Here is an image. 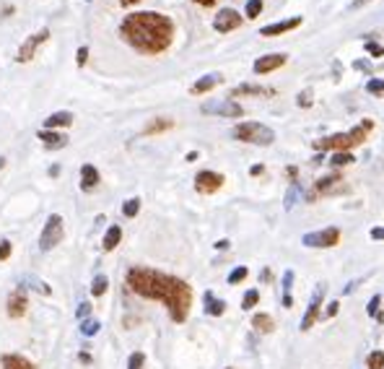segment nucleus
<instances>
[{
	"instance_id": "nucleus-1",
	"label": "nucleus",
	"mask_w": 384,
	"mask_h": 369,
	"mask_svg": "<svg viewBox=\"0 0 384 369\" xmlns=\"http://www.w3.org/2000/svg\"><path fill=\"white\" fill-rule=\"evenodd\" d=\"M127 286H130V292H135L138 297L156 299V302L166 304V309H169V315H172L174 322L187 320L190 307H192V289L182 278L138 265V268L127 270Z\"/></svg>"
},
{
	"instance_id": "nucleus-2",
	"label": "nucleus",
	"mask_w": 384,
	"mask_h": 369,
	"mask_svg": "<svg viewBox=\"0 0 384 369\" xmlns=\"http://www.w3.org/2000/svg\"><path fill=\"white\" fill-rule=\"evenodd\" d=\"M122 34L135 50L146 55H158L172 45L174 26L161 13H130L122 21Z\"/></svg>"
},
{
	"instance_id": "nucleus-3",
	"label": "nucleus",
	"mask_w": 384,
	"mask_h": 369,
	"mask_svg": "<svg viewBox=\"0 0 384 369\" xmlns=\"http://www.w3.org/2000/svg\"><path fill=\"white\" fill-rule=\"evenodd\" d=\"M231 135L236 141L254 143V146H270L275 141V133L268 125H262V122H239V125L231 130Z\"/></svg>"
},
{
	"instance_id": "nucleus-4",
	"label": "nucleus",
	"mask_w": 384,
	"mask_h": 369,
	"mask_svg": "<svg viewBox=\"0 0 384 369\" xmlns=\"http://www.w3.org/2000/svg\"><path fill=\"white\" fill-rule=\"evenodd\" d=\"M371 128V122H363V125H358V128H353L351 133H335V135H330V138H325V141H317V148H335V151H346V148H351V146H358V143H363V138H366V130Z\"/></svg>"
},
{
	"instance_id": "nucleus-5",
	"label": "nucleus",
	"mask_w": 384,
	"mask_h": 369,
	"mask_svg": "<svg viewBox=\"0 0 384 369\" xmlns=\"http://www.w3.org/2000/svg\"><path fill=\"white\" fill-rule=\"evenodd\" d=\"M63 216L60 213H52L50 219H47V224L42 226V237H39V247L42 250H52L57 242H63Z\"/></svg>"
},
{
	"instance_id": "nucleus-6",
	"label": "nucleus",
	"mask_w": 384,
	"mask_h": 369,
	"mask_svg": "<svg viewBox=\"0 0 384 369\" xmlns=\"http://www.w3.org/2000/svg\"><path fill=\"white\" fill-rule=\"evenodd\" d=\"M307 247H332V244L340 242V229H322V231H309L301 239Z\"/></svg>"
},
{
	"instance_id": "nucleus-7",
	"label": "nucleus",
	"mask_w": 384,
	"mask_h": 369,
	"mask_svg": "<svg viewBox=\"0 0 384 369\" xmlns=\"http://www.w3.org/2000/svg\"><path fill=\"white\" fill-rule=\"evenodd\" d=\"M325 294H327V286H325V283H319L317 289H314V294H312L309 309H307V315H304V320H301V331H309V327L317 322V317H319V307H322V299H325Z\"/></svg>"
},
{
	"instance_id": "nucleus-8",
	"label": "nucleus",
	"mask_w": 384,
	"mask_h": 369,
	"mask_svg": "<svg viewBox=\"0 0 384 369\" xmlns=\"http://www.w3.org/2000/svg\"><path fill=\"white\" fill-rule=\"evenodd\" d=\"M205 114H221V117H241V107L231 99H224V102H205L200 107Z\"/></svg>"
},
{
	"instance_id": "nucleus-9",
	"label": "nucleus",
	"mask_w": 384,
	"mask_h": 369,
	"mask_svg": "<svg viewBox=\"0 0 384 369\" xmlns=\"http://www.w3.org/2000/svg\"><path fill=\"white\" fill-rule=\"evenodd\" d=\"M221 185H224V177H221L218 172H208V169H205V172H200V174L195 177V190H197V192H205V195H208V192H216Z\"/></svg>"
},
{
	"instance_id": "nucleus-10",
	"label": "nucleus",
	"mask_w": 384,
	"mask_h": 369,
	"mask_svg": "<svg viewBox=\"0 0 384 369\" xmlns=\"http://www.w3.org/2000/svg\"><path fill=\"white\" fill-rule=\"evenodd\" d=\"M47 36H50V31H36V34H31L26 42L21 45V50H18V60H21V63L31 60L34 52H36V47H39L42 42H47Z\"/></svg>"
},
{
	"instance_id": "nucleus-11",
	"label": "nucleus",
	"mask_w": 384,
	"mask_h": 369,
	"mask_svg": "<svg viewBox=\"0 0 384 369\" xmlns=\"http://www.w3.org/2000/svg\"><path fill=\"white\" fill-rule=\"evenodd\" d=\"M239 24H241V16H239L234 8H224V11H218L216 21H213V26H216L218 31H231V29H236Z\"/></svg>"
},
{
	"instance_id": "nucleus-12",
	"label": "nucleus",
	"mask_w": 384,
	"mask_h": 369,
	"mask_svg": "<svg viewBox=\"0 0 384 369\" xmlns=\"http://www.w3.org/2000/svg\"><path fill=\"white\" fill-rule=\"evenodd\" d=\"M280 65H286V55H280V52L278 55H265V57H260L257 63H254V73H270Z\"/></svg>"
},
{
	"instance_id": "nucleus-13",
	"label": "nucleus",
	"mask_w": 384,
	"mask_h": 369,
	"mask_svg": "<svg viewBox=\"0 0 384 369\" xmlns=\"http://www.w3.org/2000/svg\"><path fill=\"white\" fill-rule=\"evenodd\" d=\"M26 304H29L26 294H24L21 289H16V292L8 297V315H11V317H21V315L26 312Z\"/></svg>"
},
{
	"instance_id": "nucleus-14",
	"label": "nucleus",
	"mask_w": 384,
	"mask_h": 369,
	"mask_svg": "<svg viewBox=\"0 0 384 369\" xmlns=\"http://www.w3.org/2000/svg\"><path fill=\"white\" fill-rule=\"evenodd\" d=\"M99 169L94 167V164H83L80 167V187L83 190H94L96 185H99Z\"/></svg>"
},
{
	"instance_id": "nucleus-15",
	"label": "nucleus",
	"mask_w": 384,
	"mask_h": 369,
	"mask_svg": "<svg viewBox=\"0 0 384 369\" xmlns=\"http://www.w3.org/2000/svg\"><path fill=\"white\" fill-rule=\"evenodd\" d=\"M298 24H301V18H288V21H278V24L262 26V29H260V34H262V36H278V34H283V31H291V29H296Z\"/></svg>"
},
{
	"instance_id": "nucleus-16",
	"label": "nucleus",
	"mask_w": 384,
	"mask_h": 369,
	"mask_svg": "<svg viewBox=\"0 0 384 369\" xmlns=\"http://www.w3.org/2000/svg\"><path fill=\"white\" fill-rule=\"evenodd\" d=\"M0 364H3V369H34V364L18 354H3L0 356Z\"/></svg>"
},
{
	"instance_id": "nucleus-17",
	"label": "nucleus",
	"mask_w": 384,
	"mask_h": 369,
	"mask_svg": "<svg viewBox=\"0 0 384 369\" xmlns=\"http://www.w3.org/2000/svg\"><path fill=\"white\" fill-rule=\"evenodd\" d=\"M39 138H42V143H45L47 148H63L65 143H68V138L63 135V133H55V130H42L39 133Z\"/></svg>"
},
{
	"instance_id": "nucleus-18",
	"label": "nucleus",
	"mask_w": 384,
	"mask_h": 369,
	"mask_svg": "<svg viewBox=\"0 0 384 369\" xmlns=\"http://www.w3.org/2000/svg\"><path fill=\"white\" fill-rule=\"evenodd\" d=\"M218 84H221V75L218 73H208V75H203L197 84L192 86V91L195 94H205V91H210L213 86H218Z\"/></svg>"
},
{
	"instance_id": "nucleus-19",
	"label": "nucleus",
	"mask_w": 384,
	"mask_h": 369,
	"mask_svg": "<svg viewBox=\"0 0 384 369\" xmlns=\"http://www.w3.org/2000/svg\"><path fill=\"white\" fill-rule=\"evenodd\" d=\"M70 122H73V114H70V112H55V114L47 117L45 125H47V130H55V128H68Z\"/></svg>"
},
{
	"instance_id": "nucleus-20",
	"label": "nucleus",
	"mask_w": 384,
	"mask_h": 369,
	"mask_svg": "<svg viewBox=\"0 0 384 369\" xmlns=\"http://www.w3.org/2000/svg\"><path fill=\"white\" fill-rule=\"evenodd\" d=\"M205 312L213 315V317H221V315L226 312V302H224V299H216V297L208 292V294H205Z\"/></svg>"
},
{
	"instance_id": "nucleus-21",
	"label": "nucleus",
	"mask_w": 384,
	"mask_h": 369,
	"mask_svg": "<svg viewBox=\"0 0 384 369\" xmlns=\"http://www.w3.org/2000/svg\"><path fill=\"white\" fill-rule=\"evenodd\" d=\"M252 327H254V331H257V333H273V317L270 315H265V312H260V315H254L252 317Z\"/></svg>"
},
{
	"instance_id": "nucleus-22",
	"label": "nucleus",
	"mask_w": 384,
	"mask_h": 369,
	"mask_svg": "<svg viewBox=\"0 0 384 369\" xmlns=\"http://www.w3.org/2000/svg\"><path fill=\"white\" fill-rule=\"evenodd\" d=\"M119 239H122V229L119 226H109L107 229V234H104V242H102V247L107 250V253H112L117 244H119Z\"/></svg>"
},
{
	"instance_id": "nucleus-23",
	"label": "nucleus",
	"mask_w": 384,
	"mask_h": 369,
	"mask_svg": "<svg viewBox=\"0 0 384 369\" xmlns=\"http://www.w3.org/2000/svg\"><path fill=\"white\" fill-rule=\"evenodd\" d=\"M99 327H102V322H99V320H94V317L80 320V333H83V336H89V338L99 333Z\"/></svg>"
},
{
	"instance_id": "nucleus-24",
	"label": "nucleus",
	"mask_w": 384,
	"mask_h": 369,
	"mask_svg": "<svg viewBox=\"0 0 384 369\" xmlns=\"http://www.w3.org/2000/svg\"><path fill=\"white\" fill-rule=\"evenodd\" d=\"M169 128H172V120L161 117V120H153L151 125H146V135H153V133H161V130H169Z\"/></svg>"
},
{
	"instance_id": "nucleus-25",
	"label": "nucleus",
	"mask_w": 384,
	"mask_h": 369,
	"mask_svg": "<svg viewBox=\"0 0 384 369\" xmlns=\"http://www.w3.org/2000/svg\"><path fill=\"white\" fill-rule=\"evenodd\" d=\"M107 289H109V278H107V276H96L94 283H91V294H94V297H102Z\"/></svg>"
},
{
	"instance_id": "nucleus-26",
	"label": "nucleus",
	"mask_w": 384,
	"mask_h": 369,
	"mask_svg": "<svg viewBox=\"0 0 384 369\" xmlns=\"http://www.w3.org/2000/svg\"><path fill=\"white\" fill-rule=\"evenodd\" d=\"M138 211H140V200H138V198H130V200H125V206H122V213H125L127 219L138 216Z\"/></svg>"
},
{
	"instance_id": "nucleus-27",
	"label": "nucleus",
	"mask_w": 384,
	"mask_h": 369,
	"mask_svg": "<svg viewBox=\"0 0 384 369\" xmlns=\"http://www.w3.org/2000/svg\"><path fill=\"white\" fill-rule=\"evenodd\" d=\"M366 366L369 369H384V351H371L366 359Z\"/></svg>"
},
{
	"instance_id": "nucleus-28",
	"label": "nucleus",
	"mask_w": 384,
	"mask_h": 369,
	"mask_svg": "<svg viewBox=\"0 0 384 369\" xmlns=\"http://www.w3.org/2000/svg\"><path fill=\"white\" fill-rule=\"evenodd\" d=\"M234 96H239V94H268V89H262V86H249V84H244V86H236L234 91H231Z\"/></svg>"
},
{
	"instance_id": "nucleus-29",
	"label": "nucleus",
	"mask_w": 384,
	"mask_h": 369,
	"mask_svg": "<svg viewBox=\"0 0 384 369\" xmlns=\"http://www.w3.org/2000/svg\"><path fill=\"white\" fill-rule=\"evenodd\" d=\"M257 302H260V292H257V289H249V292L244 294V299H241V307H244V309H252Z\"/></svg>"
},
{
	"instance_id": "nucleus-30",
	"label": "nucleus",
	"mask_w": 384,
	"mask_h": 369,
	"mask_svg": "<svg viewBox=\"0 0 384 369\" xmlns=\"http://www.w3.org/2000/svg\"><path fill=\"white\" fill-rule=\"evenodd\" d=\"M143 364H146V356L140 351L130 354V359H127V369H143Z\"/></svg>"
},
{
	"instance_id": "nucleus-31",
	"label": "nucleus",
	"mask_w": 384,
	"mask_h": 369,
	"mask_svg": "<svg viewBox=\"0 0 384 369\" xmlns=\"http://www.w3.org/2000/svg\"><path fill=\"white\" fill-rule=\"evenodd\" d=\"M260 11H262V0H249V3H247V16L249 18H257Z\"/></svg>"
},
{
	"instance_id": "nucleus-32",
	"label": "nucleus",
	"mask_w": 384,
	"mask_h": 369,
	"mask_svg": "<svg viewBox=\"0 0 384 369\" xmlns=\"http://www.w3.org/2000/svg\"><path fill=\"white\" fill-rule=\"evenodd\" d=\"M247 273H249V270H247L244 265L234 268V270L229 273V283H239V281H244V278H247Z\"/></svg>"
},
{
	"instance_id": "nucleus-33",
	"label": "nucleus",
	"mask_w": 384,
	"mask_h": 369,
	"mask_svg": "<svg viewBox=\"0 0 384 369\" xmlns=\"http://www.w3.org/2000/svg\"><path fill=\"white\" fill-rule=\"evenodd\" d=\"M353 161V156L348 153V151H337L335 156H332V164L335 167H343V164H351Z\"/></svg>"
},
{
	"instance_id": "nucleus-34",
	"label": "nucleus",
	"mask_w": 384,
	"mask_h": 369,
	"mask_svg": "<svg viewBox=\"0 0 384 369\" xmlns=\"http://www.w3.org/2000/svg\"><path fill=\"white\" fill-rule=\"evenodd\" d=\"M298 195H301V190H298V187L293 185V187H291V190L286 192V208H293V206H296V200H298Z\"/></svg>"
},
{
	"instance_id": "nucleus-35",
	"label": "nucleus",
	"mask_w": 384,
	"mask_h": 369,
	"mask_svg": "<svg viewBox=\"0 0 384 369\" xmlns=\"http://www.w3.org/2000/svg\"><path fill=\"white\" fill-rule=\"evenodd\" d=\"M366 91H369V94H384V81L371 78L369 84H366Z\"/></svg>"
},
{
	"instance_id": "nucleus-36",
	"label": "nucleus",
	"mask_w": 384,
	"mask_h": 369,
	"mask_svg": "<svg viewBox=\"0 0 384 369\" xmlns=\"http://www.w3.org/2000/svg\"><path fill=\"white\" fill-rule=\"evenodd\" d=\"M89 315H91V304H89V302H80L78 309H75V317H78V320H86Z\"/></svg>"
},
{
	"instance_id": "nucleus-37",
	"label": "nucleus",
	"mask_w": 384,
	"mask_h": 369,
	"mask_svg": "<svg viewBox=\"0 0 384 369\" xmlns=\"http://www.w3.org/2000/svg\"><path fill=\"white\" fill-rule=\"evenodd\" d=\"M291 286H293V270L283 273V294H291Z\"/></svg>"
},
{
	"instance_id": "nucleus-38",
	"label": "nucleus",
	"mask_w": 384,
	"mask_h": 369,
	"mask_svg": "<svg viewBox=\"0 0 384 369\" xmlns=\"http://www.w3.org/2000/svg\"><path fill=\"white\" fill-rule=\"evenodd\" d=\"M8 258H11V242L3 239L0 242V260H8Z\"/></svg>"
},
{
	"instance_id": "nucleus-39",
	"label": "nucleus",
	"mask_w": 384,
	"mask_h": 369,
	"mask_svg": "<svg viewBox=\"0 0 384 369\" xmlns=\"http://www.w3.org/2000/svg\"><path fill=\"white\" fill-rule=\"evenodd\" d=\"M366 52H371L374 57H379V55H384V47H379L376 42H369V45H366Z\"/></svg>"
},
{
	"instance_id": "nucleus-40",
	"label": "nucleus",
	"mask_w": 384,
	"mask_h": 369,
	"mask_svg": "<svg viewBox=\"0 0 384 369\" xmlns=\"http://www.w3.org/2000/svg\"><path fill=\"white\" fill-rule=\"evenodd\" d=\"M379 304H381V299H379V297H374V299L369 302V315H376V309H379Z\"/></svg>"
},
{
	"instance_id": "nucleus-41",
	"label": "nucleus",
	"mask_w": 384,
	"mask_h": 369,
	"mask_svg": "<svg viewBox=\"0 0 384 369\" xmlns=\"http://www.w3.org/2000/svg\"><path fill=\"white\" fill-rule=\"evenodd\" d=\"M86 60H89V50H86V47H80V50H78V65H83Z\"/></svg>"
},
{
	"instance_id": "nucleus-42",
	"label": "nucleus",
	"mask_w": 384,
	"mask_h": 369,
	"mask_svg": "<svg viewBox=\"0 0 384 369\" xmlns=\"http://www.w3.org/2000/svg\"><path fill=\"white\" fill-rule=\"evenodd\" d=\"M371 237H374V239H384V226H376V229H371Z\"/></svg>"
},
{
	"instance_id": "nucleus-43",
	"label": "nucleus",
	"mask_w": 384,
	"mask_h": 369,
	"mask_svg": "<svg viewBox=\"0 0 384 369\" xmlns=\"http://www.w3.org/2000/svg\"><path fill=\"white\" fill-rule=\"evenodd\" d=\"M337 315V302H330V307H327V317H335Z\"/></svg>"
},
{
	"instance_id": "nucleus-44",
	"label": "nucleus",
	"mask_w": 384,
	"mask_h": 369,
	"mask_svg": "<svg viewBox=\"0 0 384 369\" xmlns=\"http://www.w3.org/2000/svg\"><path fill=\"white\" fill-rule=\"evenodd\" d=\"M216 250H229V239H218L216 242Z\"/></svg>"
},
{
	"instance_id": "nucleus-45",
	"label": "nucleus",
	"mask_w": 384,
	"mask_h": 369,
	"mask_svg": "<svg viewBox=\"0 0 384 369\" xmlns=\"http://www.w3.org/2000/svg\"><path fill=\"white\" fill-rule=\"evenodd\" d=\"M283 307H293V299H291V294H283Z\"/></svg>"
},
{
	"instance_id": "nucleus-46",
	"label": "nucleus",
	"mask_w": 384,
	"mask_h": 369,
	"mask_svg": "<svg viewBox=\"0 0 384 369\" xmlns=\"http://www.w3.org/2000/svg\"><path fill=\"white\" fill-rule=\"evenodd\" d=\"M78 359H80V361H83V364H91V356H89V354H83V351H80V354H78Z\"/></svg>"
},
{
	"instance_id": "nucleus-47",
	"label": "nucleus",
	"mask_w": 384,
	"mask_h": 369,
	"mask_svg": "<svg viewBox=\"0 0 384 369\" xmlns=\"http://www.w3.org/2000/svg\"><path fill=\"white\" fill-rule=\"evenodd\" d=\"M249 172H252V174H262V164H254V167H252Z\"/></svg>"
},
{
	"instance_id": "nucleus-48",
	"label": "nucleus",
	"mask_w": 384,
	"mask_h": 369,
	"mask_svg": "<svg viewBox=\"0 0 384 369\" xmlns=\"http://www.w3.org/2000/svg\"><path fill=\"white\" fill-rule=\"evenodd\" d=\"M298 104L307 107V104H309V94H301V96H298Z\"/></svg>"
},
{
	"instance_id": "nucleus-49",
	"label": "nucleus",
	"mask_w": 384,
	"mask_h": 369,
	"mask_svg": "<svg viewBox=\"0 0 384 369\" xmlns=\"http://www.w3.org/2000/svg\"><path fill=\"white\" fill-rule=\"evenodd\" d=\"M187 161H197V151H190V153H187Z\"/></svg>"
},
{
	"instance_id": "nucleus-50",
	"label": "nucleus",
	"mask_w": 384,
	"mask_h": 369,
	"mask_svg": "<svg viewBox=\"0 0 384 369\" xmlns=\"http://www.w3.org/2000/svg\"><path fill=\"white\" fill-rule=\"evenodd\" d=\"M363 3H369V0H353V8H361Z\"/></svg>"
},
{
	"instance_id": "nucleus-51",
	"label": "nucleus",
	"mask_w": 384,
	"mask_h": 369,
	"mask_svg": "<svg viewBox=\"0 0 384 369\" xmlns=\"http://www.w3.org/2000/svg\"><path fill=\"white\" fill-rule=\"evenodd\" d=\"M197 3H200V6H213L216 0H197Z\"/></svg>"
},
{
	"instance_id": "nucleus-52",
	"label": "nucleus",
	"mask_w": 384,
	"mask_h": 369,
	"mask_svg": "<svg viewBox=\"0 0 384 369\" xmlns=\"http://www.w3.org/2000/svg\"><path fill=\"white\" fill-rule=\"evenodd\" d=\"M122 6H133V3H138V0H119Z\"/></svg>"
},
{
	"instance_id": "nucleus-53",
	"label": "nucleus",
	"mask_w": 384,
	"mask_h": 369,
	"mask_svg": "<svg viewBox=\"0 0 384 369\" xmlns=\"http://www.w3.org/2000/svg\"><path fill=\"white\" fill-rule=\"evenodd\" d=\"M3 167H6V159H3V156H0V169H3Z\"/></svg>"
}]
</instances>
